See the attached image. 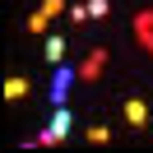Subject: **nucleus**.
<instances>
[{
	"label": "nucleus",
	"instance_id": "obj_1",
	"mask_svg": "<svg viewBox=\"0 0 153 153\" xmlns=\"http://www.w3.org/2000/svg\"><path fill=\"white\" fill-rule=\"evenodd\" d=\"M134 33H139V47L153 51V10H139V14H134Z\"/></svg>",
	"mask_w": 153,
	"mask_h": 153
},
{
	"label": "nucleus",
	"instance_id": "obj_2",
	"mask_svg": "<svg viewBox=\"0 0 153 153\" xmlns=\"http://www.w3.org/2000/svg\"><path fill=\"white\" fill-rule=\"evenodd\" d=\"M121 111H125V121H130V125H149V107H144V97H125Z\"/></svg>",
	"mask_w": 153,
	"mask_h": 153
},
{
	"label": "nucleus",
	"instance_id": "obj_3",
	"mask_svg": "<svg viewBox=\"0 0 153 153\" xmlns=\"http://www.w3.org/2000/svg\"><path fill=\"white\" fill-rule=\"evenodd\" d=\"M102 60H107V51H93V56L79 65V79H84V84H93V79H97V70H102Z\"/></svg>",
	"mask_w": 153,
	"mask_h": 153
},
{
	"label": "nucleus",
	"instance_id": "obj_4",
	"mask_svg": "<svg viewBox=\"0 0 153 153\" xmlns=\"http://www.w3.org/2000/svg\"><path fill=\"white\" fill-rule=\"evenodd\" d=\"M79 79V70H56V88H51V97H56V102H65V88L74 84Z\"/></svg>",
	"mask_w": 153,
	"mask_h": 153
},
{
	"label": "nucleus",
	"instance_id": "obj_5",
	"mask_svg": "<svg viewBox=\"0 0 153 153\" xmlns=\"http://www.w3.org/2000/svg\"><path fill=\"white\" fill-rule=\"evenodd\" d=\"M23 93H28V79H23V74H10V79H5V97H10V102H19Z\"/></svg>",
	"mask_w": 153,
	"mask_h": 153
},
{
	"label": "nucleus",
	"instance_id": "obj_6",
	"mask_svg": "<svg viewBox=\"0 0 153 153\" xmlns=\"http://www.w3.org/2000/svg\"><path fill=\"white\" fill-rule=\"evenodd\" d=\"M65 56V37H47V60H60Z\"/></svg>",
	"mask_w": 153,
	"mask_h": 153
},
{
	"label": "nucleus",
	"instance_id": "obj_7",
	"mask_svg": "<svg viewBox=\"0 0 153 153\" xmlns=\"http://www.w3.org/2000/svg\"><path fill=\"white\" fill-rule=\"evenodd\" d=\"M107 10H111V0H88V19H102Z\"/></svg>",
	"mask_w": 153,
	"mask_h": 153
},
{
	"label": "nucleus",
	"instance_id": "obj_8",
	"mask_svg": "<svg viewBox=\"0 0 153 153\" xmlns=\"http://www.w3.org/2000/svg\"><path fill=\"white\" fill-rule=\"evenodd\" d=\"M88 139H93V144H107V139H111V130H107V125H88Z\"/></svg>",
	"mask_w": 153,
	"mask_h": 153
},
{
	"label": "nucleus",
	"instance_id": "obj_9",
	"mask_svg": "<svg viewBox=\"0 0 153 153\" xmlns=\"http://www.w3.org/2000/svg\"><path fill=\"white\" fill-rule=\"evenodd\" d=\"M60 10H65V0H42V14H47V19H51V14H60Z\"/></svg>",
	"mask_w": 153,
	"mask_h": 153
}]
</instances>
